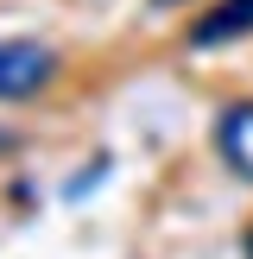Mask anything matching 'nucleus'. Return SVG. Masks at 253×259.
<instances>
[{"instance_id": "f257e3e1", "label": "nucleus", "mask_w": 253, "mask_h": 259, "mask_svg": "<svg viewBox=\"0 0 253 259\" xmlns=\"http://www.w3.org/2000/svg\"><path fill=\"white\" fill-rule=\"evenodd\" d=\"M57 76V51L38 38H0V101H32Z\"/></svg>"}, {"instance_id": "f03ea898", "label": "nucleus", "mask_w": 253, "mask_h": 259, "mask_svg": "<svg viewBox=\"0 0 253 259\" xmlns=\"http://www.w3.org/2000/svg\"><path fill=\"white\" fill-rule=\"evenodd\" d=\"M215 152H222V164L234 177L253 184V101H228L215 114Z\"/></svg>"}, {"instance_id": "7ed1b4c3", "label": "nucleus", "mask_w": 253, "mask_h": 259, "mask_svg": "<svg viewBox=\"0 0 253 259\" xmlns=\"http://www.w3.org/2000/svg\"><path fill=\"white\" fill-rule=\"evenodd\" d=\"M240 32H253V0H222L215 13H202V19L190 25V45L215 51V45H228V38H240Z\"/></svg>"}, {"instance_id": "20e7f679", "label": "nucleus", "mask_w": 253, "mask_h": 259, "mask_svg": "<svg viewBox=\"0 0 253 259\" xmlns=\"http://www.w3.org/2000/svg\"><path fill=\"white\" fill-rule=\"evenodd\" d=\"M7 146H13V139H7V133H0V152H7Z\"/></svg>"}, {"instance_id": "39448f33", "label": "nucleus", "mask_w": 253, "mask_h": 259, "mask_svg": "<svg viewBox=\"0 0 253 259\" xmlns=\"http://www.w3.org/2000/svg\"><path fill=\"white\" fill-rule=\"evenodd\" d=\"M158 7H171V0H158Z\"/></svg>"}]
</instances>
